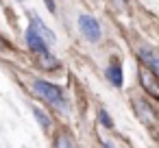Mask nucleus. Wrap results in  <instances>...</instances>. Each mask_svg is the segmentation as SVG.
Returning <instances> with one entry per match:
<instances>
[{
    "label": "nucleus",
    "instance_id": "nucleus-12",
    "mask_svg": "<svg viewBox=\"0 0 159 148\" xmlns=\"http://www.w3.org/2000/svg\"><path fill=\"white\" fill-rule=\"evenodd\" d=\"M44 2H46V7H48L50 11H55V0H44Z\"/></svg>",
    "mask_w": 159,
    "mask_h": 148
},
{
    "label": "nucleus",
    "instance_id": "nucleus-7",
    "mask_svg": "<svg viewBox=\"0 0 159 148\" xmlns=\"http://www.w3.org/2000/svg\"><path fill=\"white\" fill-rule=\"evenodd\" d=\"M105 74H107V78H109V83H111L113 87H122V68H120V63L107 65Z\"/></svg>",
    "mask_w": 159,
    "mask_h": 148
},
{
    "label": "nucleus",
    "instance_id": "nucleus-11",
    "mask_svg": "<svg viewBox=\"0 0 159 148\" xmlns=\"http://www.w3.org/2000/svg\"><path fill=\"white\" fill-rule=\"evenodd\" d=\"M98 120H100V122H102L107 128H111V126H113V122H111V118H109V113H107L105 109H100V113H98Z\"/></svg>",
    "mask_w": 159,
    "mask_h": 148
},
{
    "label": "nucleus",
    "instance_id": "nucleus-2",
    "mask_svg": "<svg viewBox=\"0 0 159 148\" xmlns=\"http://www.w3.org/2000/svg\"><path fill=\"white\" fill-rule=\"evenodd\" d=\"M137 74H139V83H142V87L150 94V96H155L157 100H159V74L157 72H152L148 65H139L137 68Z\"/></svg>",
    "mask_w": 159,
    "mask_h": 148
},
{
    "label": "nucleus",
    "instance_id": "nucleus-1",
    "mask_svg": "<svg viewBox=\"0 0 159 148\" xmlns=\"http://www.w3.org/2000/svg\"><path fill=\"white\" fill-rule=\"evenodd\" d=\"M33 89L39 94V98H44L46 102L55 105L57 109H66V98H63V92L61 87L48 83V81H42V78H35L33 81Z\"/></svg>",
    "mask_w": 159,
    "mask_h": 148
},
{
    "label": "nucleus",
    "instance_id": "nucleus-8",
    "mask_svg": "<svg viewBox=\"0 0 159 148\" xmlns=\"http://www.w3.org/2000/svg\"><path fill=\"white\" fill-rule=\"evenodd\" d=\"M31 24H35V29H37V31H39V33H42L46 39L55 42V33H52V31H50V29H48V26H46V24H44L39 18H37V16H31Z\"/></svg>",
    "mask_w": 159,
    "mask_h": 148
},
{
    "label": "nucleus",
    "instance_id": "nucleus-10",
    "mask_svg": "<svg viewBox=\"0 0 159 148\" xmlns=\"http://www.w3.org/2000/svg\"><path fill=\"white\" fill-rule=\"evenodd\" d=\"M55 148H72V141H70L68 133H59L55 137Z\"/></svg>",
    "mask_w": 159,
    "mask_h": 148
},
{
    "label": "nucleus",
    "instance_id": "nucleus-5",
    "mask_svg": "<svg viewBox=\"0 0 159 148\" xmlns=\"http://www.w3.org/2000/svg\"><path fill=\"white\" fill-rule=\"evenodd\" d=\"M133 107H135L137 118H139L146 126H152V124H155V120H157V118H155V111H152L144 100H135V102H133Z\"/></svg>",
    "mask_w": 159,
    "mask_h": 148
},
{
    "label": "nucleus",
    "instance_id": "nucleus-3",
    "mask_svg": "<svg viewBox=\"0 0 159 148\" xmlns=\"http://www.w3.org/2000/svg\"><path fill=\"white\" fill-rule=\"evenodd\" d=\"M79 29H81L85 39H89V42H98L100 39V24H98V20L94 16L81 13L79 16Z\"/></svg>",
    "mask_w": 159,
    "mask_h": 148
},
{
    "label": "nucleus",
    "instance_id": "nucleus-9",
    "mask_svg": "<svg viewBox=\"0 0 159 148\" xmlns=\"http://www.w3.org/2000/svg\"><path fill=\"white\" fill-rule=\"evenodd\" d=\"M33 115H35V120L39 122V126H42L44 131H48V128H50V118H48L39 107H33Z\"/></svg>",
    "mask_w": 159,
    "mask_h": 148
},
{
    "label": "nucleus",
    "instance_id": "nucleus-6",
    "mask_svg": "<svg viewBox=\"0 0 159 148\" xmlns=\"http://www.w3.org/2000/svg\"><path fill=\"white\" fill-rule=\"evenodd\" d=\"M139 59H142L144 65H148L152 72L159 74V55H155V52L148 50V48H139Z\"/></svg>",
    "mask_w": 159,
    "mask_h": 148
},
{
    "label": "nucleus",
    "instance_id": "nucleus-4",
    "mask_svg": "<svg viewBox=\"0 0 159 148\" xmlns=\"http://www.w3.org/2000/svg\"><path fill=\"white\" fill-rule=\"evenodd\" d=\"M26 46L39 57V55H46V52H50L48 50V46H46V37L35 29V24H31L29 29H26Z\"/></svg>",
    "mask_w": 159,
    "mask_h": 148
}]
</instances>
